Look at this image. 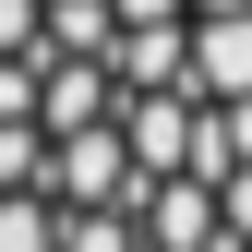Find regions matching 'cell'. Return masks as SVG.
Here are the masks:
<instances>
[{
    "label": "cell",
    "instance_id": "1",
    "mask_svg": "<svg viewBox=\"0 0 252 252\" xmlns=\"http://www.w3.org/2000/svg\"><path fill=\"white\" fill-rule=\"evenodd\" d=\"M0 252H252V0H0Z\"/></svg>",
    "mask_w": 252,
    "mask_h": 252
}]
</instances>
